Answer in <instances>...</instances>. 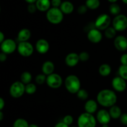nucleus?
Masks as SVG:
<instances>
[{"label":"nucleus","instance_id":"f257e3e1","mask_svg":"<svg viewBox=\"0 0 127 127\" xmlns=\"http://www.w3.org/2000/svg\"><path fill=\"white\" fill-rule=\"evenodd\" d=\"M117 101V95L114 91L110 89H103L97 95V102L104 107H110L115 105Z\"/></svg>","mask_w":127,"mask_h":127},{"label":"nucleus","instance_id":"f03ea898","mask_svg":"<svg viewBox=\"0 0 127 127\" xmlns=\"http://www.w3.org/2000/svg\"><path fill=\"white\" fill-rule=\"evenodd\" d=\"M64 86L69 93L71 94H76L81 89V81L77 76L70 74L65 78Z\"/></svg>","mask_w":127,"mask_h":127},{"label":"nucleus","instance_id":"7ed1b4c3","mask_svg":"<svg viewBox=\"0 0 127 127\" xmlns=\"http://www.w3.org/2000/svg\"><path fill=\"white\" fill-rule=\"evenodd\" d=\"M63 15L60 7H50L46 14V18L50 23L54 25L60 24L63 20Z\"/></svg>","mask_w":127,"mask_h":127},{"label":"nucleus","instance_id":"20e7f679","mask_svg":"<svg viewBox=\"0 0 127 127\" xmlns=\"http://www.w3.org/2000/svg\"><path fill=\"white\" fill-rule=\"evenodd\" d=\"M78 127H95L96 120L93 114L83 113L78 117Z\"/></svg>","mask_w":127,"mask_h":127},{"label":"nucleus","instance_id":"39448f33","mask_svg":"<svg viewBox=\"0 0 127 127\" xmlns=\"http://www.w3.org/2000/svg\"><path fill=\"white\" fill-rule=\"evenodd\" d=\"M111 24V18L107 14H101L99 15L94 22L95 28L100 31H105L110 26Z\"/></svg>","mask_w":127,"mask_h":127},{"label":"nucleus","instance_id":"423d86ee","mask_svg":"<svg viewBox=\"0 0 127 127\" xmlns=\"http://www.w3.org/2000/svg\"><path fill=\"white\" fill-rule=\"evenodd\" d=\"M25 93V84L21 81H15L9 88L10 95L15 99L20 98Z\"/></svg>","mask_w":127,"mask_h":127},{"label":"nucleus","instance_id":"0eeeda50","mask_svg":"<svg viewBox=\"0 0 127 127\" xmlns=\"http://www.w3.org/2000/svg\"><path fill=\"white\" fill-rule=\"evenodd\" d=\"M112 27L117 32H122L127 29V17L124 14L115 16L112 21Z\"/></svg>","mask_w":127,"mask_h":127},{"label":"nucleus","instance_id":"6e6552de","mask_svg":"<svg viewBox=\"0 0 127 127\" xmlns=\"http://www.w3.org/2000/svg\"><path fill=\"white\" fill-rule=\"evenodd\" d=\"M17 50L19 55L22 57H29L33 54L34 48L32 43L27 41L19 42L17 45Z\"/></svg>","mask_w":127,"mask_h":127},{"label":"nucleus","instance_id":"1a4fd4ad","mask_svg":"<svg viewBox=\"0 0 127 127\" xmlns=\"http://www.w3.org/2000/svg\"><path fill=\"white\" fill-rule=\"evenodd\" d=\"M46 83L50 88L58 89L62 86L63 84V79L60 75L53 73L50 75L47 76Z\"/></svg>","mask_w":127,"mask_h":127},{"label":"nucleus","instance_id":"9d476101","mask_svg":"<svg viewBox=\"0 0 127 127\" xmlns=\"http://www.w3.org/2000/svg\"><path fill=\"white\" fill-rule=\"evenodd\" d=\"M0 45L1 52L6 53L7 55L11 54L14 53L16 50H17V45L16 42L11 38L5 39Z\"/></svg>","mask_w":127,"mask_h":127},{"label":"nucleus","instance_id":"9b49d317","mask_svg":"<svg viewBox=\"0 0 127 127\" xmlns=\"http://www.w3.org/2000/svg\"><path fill=\"white\" fill-rule=\"evenodd\" d=\"M112 86L114 90L119 93L125 91L127 88L126 80L120 76L115 77L112 81Z\"/></svg>","mask_w":127,"mask_h":127},{"label":"nucleus","instance_id":"f8f14e48","mask_svg":"<svg viewBox=\"0 0 127 127\" xmlns=\"http://www.w3.org/2000/svg\"><path fill=\"white\" fill-rule=\"evenodd\" d=\"M87 37L91 43H98L102 39V33L100 30L94 27L88 31Z\"/></svg>","mask_w":127,"mask_h":127},{"label":"nucleus","instance_id":"ddd939ff","mask_svg":"<svg viewBox=\"0 0 127 127\" xmlns=\"http://www.w3.org/2000/svg\"><path fill=\"white\" fill-rule=\"evenodd\" d=\"M115 48L120 52H125L127 50V38L124 35H119L114 39Z\"/></svg>","mask_w":127,"mask_h":127},{"label":"nucleus","instance_id":"4468645a","mask_svg":"<svg viewBox=\"0 0 127 127\" xmlns=\"http://www.w3.org/2000/svg\"><path fill=\"white\" fill-rule=\"evenodd\" d=\"M35 49L40 54H45L49 51L50 44L47 40L40 38L35 43Z\"/></svg>","mask_w":127,"mask_h":127},{"label":"nucleus","instance_id":"2eb2a0df","mask_svg":"<svg viewBox=\"0 0 127 127\" xmlns=\"http://www.w3.org/2000/svg\"><path fill=\"white\" fill-rule=\"evenodd\" d=\"M111 117H110L109 112L105 109H101L99 110L97 114V120L102 125L108 124L110 121Z\"/></svg>","mask_w":127,"mask_h":127},{"label":"nucleus","instance_id":"dca6fc26","mask_svg":"<svg viewBox=\"0 0 127 127\" xmlns=\"http://www.w3.org/2000/svg\"><path fill=\"white\" fill-rule=\"evenodd\" d=\"M79 55L74 52L69 53L65 58V63L68 66L74 67L78 64L79 62Z\"/></svg>","mask_w":127,"mask_h":127},{"label":"nucleus","instance_id":"f3484780","mask_svg":"<svg viewBox=\"0 0 127 127\" xmlns=\"http://www.w3.org/2000/svg\"><path fill=\"white\" fill-rule=\"evenodd\" d=\"M97 102L93 99H89L86 101L84 104V109L86 112L93 114L97 110Z\"/></svg>","mask_w":127,"mask_h":127},{"label":"nucleus","instance_id":"a211bd4d","mask_svg":"<svg viewBox=\"0 0 127 127\" xmlns=\"http://www.w3.org/2000/svg\"><path fill=\"white\" fill-rule=\"evenodd\" d=\"M55 64L51 61H46L43 63L42 66V73L46 76L50 75L54 73Z\"/></svg>","mask_w":127,"mask_h":127},{"label":"nucleus","instance_id":"6ab92c4d","mask_svg":"<svg viewBox=\"0 0 127 127\" xmlns=\"http://www.w3.org/2000/svg\"><path fill=\"white\" fill-rule=\"evenodd\" d=\"M37 10L41 12H45L50 8L51 1L50 0H37L35 2Z\"/></svg>","mask_w":127,"mask_h":127},{"label":"nucleus","instance_id":"aec40b11","mask_svg":"<svg viewBox=\"0 0 127 127\" xmlns=\"http://www.w3.org/2000/svg\"><path fill=\"white\" fill-rule=\"evenodd\" d=\"M31 37V32L27 28L22 29L17 34V40L19 42H27L30 39Z\"/></svg>","mask_w":127,"mask_h":127},{"label":"nucleus","instance_id":"412c9836","mask_svg":"<svg viewBox=\"0 0 127 127\" xmlns=\"http://www.w3.org/2000/svg\"><path fill=\"white\" fill-rule=\"evenodd\" d=\"M60 9L64 14H70L74 11V5L71 2L68 1H65L62 2Z\"/></svg>","mask_w":127,"mask_h":127},{"label":"nucleus","instance_id":"4be33fe9","mask_svg":"<svg viewBox=\"0 0 127 127\" xmlns=\"http://www.w3.org/2000/svg\"><path fill=\"white\" fill-rule=\"evenodd\" d=\"M109 114H110L111 118L114 119H117L120 117L122 114V110L119 106L114 105L110 107L109 110Z\"/></svg>","mask_w":127,"mask_h":127},{"label":"nucleus","instance_id":"5701e85b","mask_svg":"<svg viewBox=\"0 0 127 127\" xmlns=\"http://www.w3.org/2000/svg\"><path fill=\"white\" fill-rule=\"evenodd\" d=\"M112 71V68L109 64L104 63L101 64L99 68V73L102 76L106 77L110 75Z\"/></svg>","mask_w":127,"mask_h":127},{"label":"nucleus","instance_id":"b1692460","mask_svg":"<svg viewBox=\"0 0 127 127\" xmlns=\"http://www.w3.org/2000/svg\"><path fill=\"white\" fill-rule=\"evenodd\" d=\"M100 0H86V5L91 10L97 9L100 6Z\"/></svg>","mask_w":127,"mask_h":127},{"label":"nucleus","instance_id":"393cba45","mask_svg":"<svg viewBox=\"0 0 127 127\" xmlns=\"http://www.w3.org/2000/svg\"><path fill=\"white\" fill-rule=\"evenodd\" d=\"M109 12L113 16H117L120 14L121 12V8L120 6L116 2L115 3H112L109 6Z\"/></svg>","mask_w":127,"mask_h":127},{"label":"nucleus","instance_id":"a878e982","mask_svg":"<svg viewBox=\"0 0 127 127\" xmlns=\"http://www.w3.org/2000/svg\"><path fill=\"white\" fill-rule=\"evenodd\" d=\"M32 79V76L31 73L29 71H24L21 75V81L26 85L31 83Z\"/></svg>","mask_w":127,"mask_h":127},{"label":"nucleus","instance_id":"bb28decb","mask_svg":"<svg viewBox=\"0 0 127 127\" xmlns=\"http://www.w3.org/2000/svg\"><path fill=\"white\" fill-rule=\"evenodd\" d=\"M117 31L113 27H110L109 26L108 28H107L105 30V32H104V35H105V37H106L108 39H112V38H115V35H116V33Z\"/></svg>","mask_w":127,"mask_h":127},{"label":"nucleus","instance_id":"cd10ccee","mask_svg":"<svg viewBox=\"0 0 127 127\" xmlns=\"http://www.w3.org/2000/svg\"><path fill=\"white\" fill-rule=\"evenodd\" d=\"M36 91H37V87L35 84L33 83H30L25 85V92L27 94L32 95V94H35Z\"/></svg>","mask_w":127,"mask_h":127},{"label":"nucleus","instance_id":"c85d7f7f","mask_svg":"<svg viewBox=\"0 0 127 127\" xmlns=\"http://www.w3.org/2000/svg\"><path fill=\"white\" fill-rule=\"evenodd\" d=\"M76 95L78 99H81L82 100H87L89 97V93L86 89H79L78 93H76Z\"/></svg>","mask_w":127,"mask_h":127},{"label":"nucleus","instance_id":"c756f323","mask_svg":"<svg viewBox=\"0 0 127 127\" xmlns=\"http://www.w3.org/2000/svg\"><path fill=\"white\" fill-rule=\"evenodd\" d=\"M29 124L25 119H18L14 122L13 127H29Z\"/></svg>","mask_w":127,"mask_h":127},{"label":"nucleus","instance_id":"7c9ffc66","mask_svg":"<svg viewBox=\"0 0 127 127\" xmlns=\"http://www.w3.org/2000/svg\"><path fill=\"white\" fill-rule=\"evenodd\" d=\"M119 74L120 77L127 80V65L122 64L119 68Z\"/></svg>","mask_w":127,"mask_h":127},{"label":"nucleus","instance_id":"2f4dec72","mask_svg":"<svg viewBox=\"0 0 127 127\" xmlns=\"http://www.w3.org/2000/svg\"><path fill=\"white\" fill-rule=\"evenodd\" d=\"M46 79H47V76L45 74H44L43 73L39 74L35 77V83L39 85H42L46 82Z\"/></svg>","mask_w":127,"mask_h":127},{"label":"nucleus","instance_id":"473e14b6","mask_svg":"<svg viewBox=\"0 0 127 127\" xmlns=\"http://www.w3.org/2000/svg\"><path fill=\"white\" fill-rule=\"evenodd\" d=\"M89 53L87 52H82L79 54V60L81 62H87L89 59Z\"/></svg>","mask_w":127,"mask_h":127},{"label":"nucleus","instance_id":"72a5a7b5","mask_svg":"<svg viewBox=\"0 0 127 127\" xmlns=\"http://www.w3.org/2000/svg\"><path fill=\"white\" fill-rule=\"evenodd\" d=\"M37 10V6H36L35 3H31L29 4L28 6H27V11L29 13L31 14H33L34 12H36V11Z\"/></svg>","mask_w":127,"mask_h":127},{"label":"nucleus","instance_id":"f704fd0d","mask_svg":"<svg viewBox=\"0 0 127 127\" xmlns=\"http://www.w3.org/2000/svg\"><path fill=\"white\" fill-rule=\"evenodd\" d=\"M88 7L86 5H81L78 8V12L81 15L85 14L88 11Z\"/></svg>","mask_w":127,"mask_h":127},{"label":"nucleus","instance_id":"c9c22d12","mask_svg":"<svg viewBox=\"0 0 127 127\" xmlns=\"http://www.w3.org/2000/svg\"><path fill=\"white\" fill-rule=\"evenodd\" d=\"M63 122L64 123V124H66V125H71V124H72V123H73V117L70 115H66V116L63 118Z\"/></svg>","mask_w":127,"mask_h":127},{"label":"nucleus","instance_id":"e433bc0d","mask_svg":"<svg viewBox=\"0 0 127 127\" xmlns=\"http://www.w3.org/2000/svg\"><path fill=\"white\" fill-rule=\"evenodd\" d=\"M62 3V0H51V5L52 7H60Z\"/></svg>","mask_w":127,"mask_h":127},{"label":"nucleus","instance_id":"4c0bfd02","mask_svg":"<svg viewBox=\"0 0 127 127\" xmlns=\"http://www.w3.org/2000/svg\"><path fill=\"white\" fill-rule=\"evenodd\" d=\"M120 122L123 125H127V114L125 113V114H122L121 116L120 117Z\"/></svg>","mask_w":127,"mask_h":127},{"label":"nucleus","instance_id":"58836bf2","mask_svg":"<svg viewBox=\"0 0 127 127\" xmlns=\"http://www.w3.org/2000/svg\"><path fill=\"white\" fill-rule=\"evenodd\" d=\"M120 62L122 64L127 65V53H124L120 57Z\"/></svg>","mask_w":127,"mask_h":127},{"label":"nucleus","instance_id":"ea45409f","mask_svg":"<svg viewBox=\"0 0 127 127\" xmlns=\"http://www.w3.org/2000/svg\"><path fill=\"white\" fill-rule=\"evenodd\" d=\"M7 55L6 53H4V52H1L0 53V62H4L7 60Z\"/></svg>","mask_w":127,"mask_h":127},{"label":"nucleus","instance_id":"a19ab883","mask_svg":"<svg viewBox=\"0 0 127 127\" xmlns=\"http://www.w3.org/2000/svg\"><path fill=\"white\" fill-rule=\"evenodd\" d=\"M4 105H5L4 100L2 97H0V110H2V109L4 108Z\"/></svg>","mask_w":127,"mask_h":127},{"label":"nucleus","instance_id":"79ce46f5","mask_svg":"<svg viewBox=\"0 0 127 127\" xmlns=\"http://www.w3.org/2000/svg\"><path fill=\"white\" fill-rule=\"evenodd\" d=\"M55 127H68V125H66V124H64L63 122H62L58 123V124L55 126Z\"/></svg>","mask_w":127,"mask_h":127},{"label":"nucleus","instance_id":"37998d69","mask_svg":"<svg viewBox=\"0 0 127 127\" xmlns=\"http://www.w3.org/2000/svg\"><path fill=\"white\" fill-rule=\"evenodd\" d=\"M5 40V36L3 32L0 31V44Z\"/></svg>","mask_w":127,"mask_h":127},{"label":"nucleus","instance_id":"c03bdc74","mask_svg":"<svg viewBox=\"0 0 127 127\" xmlns=\"http://www.w3.org/2000/svg\"><path fill=\"white\" fill-rule=\"evenodd\" d=\"M25 1L27 2L28 4H31V3H35L37 0H25Z\"/></svg>","mask_w":127,"mask_h":127},{"label":"nucleus","instance_id":"a18cd8bd","mask_svg":"<svg viewBox=\"0 0 127 127\" xmlns=\"http://www.w3.org/2000/svg\"><path fill=\"white\" fill-rule=\"evenodd\" d=\"M4 118V114L3 113L1 112V110H0V121H1V120L3 119Z\"/></svg>","mask_w":127,"mask_h":127},{"label":"nucleus","instance_id":"49530a36","mask_svg":"<svg viewBox=\"0 0 127 127\" xmlns=\"http://www.w3.org/2000/svg\"><path fill=\"white\" fill-rule=\"evenodd\" d=\"M107 1H109V2H110V3H115V2H116L118 0H107Z\"/></svg>","mask_w":127,"mask_h":127},{"label":"nucleus","instance_id":"de8ad7c7","mask_svg":"<svg viewBox=\"0 0 127 127\" xmlns=\"http://www.w3.org/2000/svg\"><path fill=\"white\" fill-rule=\"evenodd\" d=\"M29 127H38L37 126V125H35V124H31V125H29Z\"/></svg>","mask_w":127,"mask_h":127},{"label":"nucleus","instance_id":"09e8293b","mask_svg":"<svg viewBox=\"0 0 127 127\" xmlns=\"http://www.w3.org/2000/svg\"><path fill=\"white\" fill-rule=\"evenodd\" d=\"M102 127H109V125H108V124H104V125H102Z\"/></svg>","mask_w":127,"mask_h":127},{"label":"nucleus","instance_id":"8fccbe9b","mask_svg":"<svg viewBox=\"0 0 127 127\" xmlns=\"http://www.w3.org/2000/svg\"><path fill=\"white\" fill-rule=\"evenodd\" d=\"M122 2H124V4H127V0H122Z\"/></svg>","mask_w":127,"mask_h":127},{"label":"nucleus","instance_id":"3c124183","mask_svg":"<svg viewBox=\"0 0 127 127\" xmlns=\"http://www.w3.org/2000/svg\"><path fill=\"white\" fill-rule=\"evenodd\" d=\"M0 12H1V6H0Z\"/></svg>","mask_w":127,"mask_h":127},{"label":"nucleus","instance_id":"603ef678","mask_svg":"<svg viewBox=\"0 0 127 127\" xmlns=\"http://www.w3.org/2000/svg\"><path fill=\"white\" fill-rule=\"evenodd\" d=\"M126 37H127V36H126Z\"/></svg>","mask_w":127,"mask_h":127},{"label":"nucleus","instance_id":"864d4df0","mask_svg":"<svg viewBox=\"0 0 127 127\" xmlns=\"http://www.w3.org/2000/svg\"></svg>","mask_w":127,"mask_h":127}]
</instances>
